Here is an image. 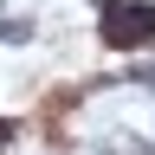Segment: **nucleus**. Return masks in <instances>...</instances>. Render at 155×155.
<instances>
[{"label":"nucleus","instance_id":"obj_1","mask_svg":"<svg viewBox=\"0 0 155 155\" xmlns=\"http://www.w3.org/2000/svg\"><path fill=\"white\" fill-rule=\"evenodd\" d=\"M104 39L110 45H149L155 39V7H104Z\"/></svg>","mask_w":155,"mask_h":155}]
</instances>
